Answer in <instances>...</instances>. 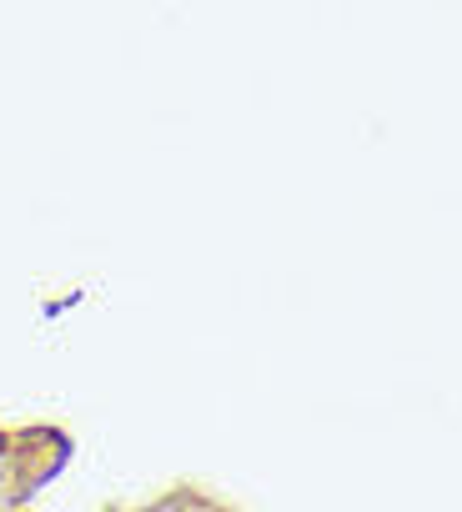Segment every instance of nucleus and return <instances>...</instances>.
<instances>
[{"label": "nucleus", "mask_w": 462, "mask_h": 512, "mask_svg": "<svg viewBox=\"0 0 462 512\" xmlns=\"http://www.w3.org/2000/svg\"><path fill=\"white\" fill-rule=\"evenodd\" d=\"M0 452H6V432H0Z\"/></svg>", "instance_id": "nucleus-1"}]
</instances>
